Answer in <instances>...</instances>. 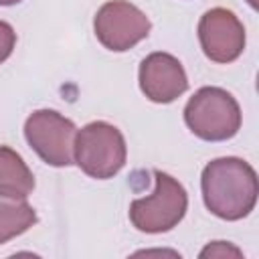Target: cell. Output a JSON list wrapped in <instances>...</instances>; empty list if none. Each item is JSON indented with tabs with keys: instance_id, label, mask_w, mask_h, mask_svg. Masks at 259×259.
I'll use <instances>...</instances> for the list:
<instances>
[{
	"instance_id": "1",
	"label": "cell",
	"mask_w": 259,
	"mask_h": 259,
	"mask_svg": "<svg viewBox=\"0 0 259 259\" xmlns=\"http://www.w3.org/2000/svg\"><path fill=\"white\" fill-rule=\"evenodd\" d=\"M200 188L206 208L223 221L245 219L257 202V174L243 158L210 160L202 170Z\"/></svg>"
},
{
	"instance_id": "12",
	"label": "cell",
	"mask_w": 259,
	"mask_h": 259,
	"mask_svg": "<svg viewBox=\"0 0 259 259\" xmlns=\"http://www.w3.org/2000/svg\"><path fill=\"white\" fill-rule=\"evenodd\" d=\"M14 45H16V32H14V28L8 22L0 20V65L12 55Z\"/></svg>"
},
{
	"instance_id": "9",
	"label": "cell",
	"mask_w": 259,
	"mask_h": 259,
	"mask_svg": "<svg viewBox=\"0 0 259 259\" xmlns=\"http://www.w3.org/2000/svg\"><path fill=\"white\" fill-rule=\"evenodd\" d=\"M34 190V176L22 156L8 146H0V196L26 200Z\"/></svg>"
},
{
	"instance_id": "7",
	"label": "cell",
	"mask_w": 259,
	"mask_h": 259,
	"mask_svg": "<svg viewBox=\"0 0 259 259\" xmlns=\"http://www.w3.org/2000/svg\"><path fill=\"white\" fill-rule=\"evenodd\" d=\"M198 40L206 59L233 63L245 49V26L227 8H210L198 20Z\"/></svg>"
},
{
	"instance_id": "6",
	"label": "cell",
	"mask_w": 259,
	"mask_h": 259,
	"mask_svg": "<svg viewBox=\"0 0 259 259\" xmlns=\"http://www.w3.org/2000/svg\"><path fill=\"white\" fill-rule=\"evenodd\" d=\"M150 18L127 0L105 2L93 18L97 40L113 53L130 51L150 34Z\"/></svg>"
},
{
	"instance_id": "14",
	"label": "cell",
	"mask_w": 259,
	"mask_h": 259,
	"mask_svg": "<svg viewBox=\"0 0 259 259\" xmlns=\"http://www.w3.org/2000/svg\"><path fill=\"white\" fill-rule=\"evenodd\" d=\"M251 4V8H257V0H247Z\"/></svg>"
},
{
	"instance_id": "13",
	"label": "cell",
	"mask_w": 259,
	"mask_h": 259,
	"mask_svg": "<svg viewBox=\"0 0 259 259\" xmlns=\"http://www.w3.org/2000/svg\"><path fill=\"white\" fill-rule=\"evenodd\" d=\"M22 0H0V6H12V4H18Z\"/></svg>"
},
{
	"instance_id": "11",
	"label": "cell",
	"mask_w": 259,
	"mask_h": 259,
	"mask_svg": "<svg viewBox=\"0 0 259 259\" xmlns=\"http://www.w3.org/2000/svg\"><path fill=\"white\" fill-rule=\"evenodd\" d=\"M200 257H243V251L229 241H212L200 251Z\"/></svg>"
},
{
	"instance_id": "2",
	"label": "cell",
	"mask_w": 259,
	"mask_h": 259,
	"mask_svg": "<svg viewBox=\"0 0 259 259\" xmlns=\"http://www.w3.org/2000/svg\"><path fill=\"white\" fill-rule=\"evenodd\" d=\"M184 121L204 142H227L241 127V107L229 91L200 87L184 107Z\"/></svg>"
},
{
	"instance_id": "10",
	"label": "cell",
	"mask_w": 259,
	"mask_h": 259,
	"mask_svg": "<svg viewBox=\"0 0 259 259\" xmlns=\"http://www.w3.org/2000/svg\"><path fill=\"white\" fill-rule=\"evenodd\" d=\"M36 223V212L26 200L0 196V245L26 233Z\"/></svg>"
},
{
	"instance_id": "8",
	"label": "cell",
	"mask_w": 259,
	"mask_h": 259,
	"mask_svg": "<svg viewBox=\"0 0 259 259\" xmlns=\"http://www.w3.org/2000/svg\"><path fill=\"white\" fill-rule=\"evenodd\" d=\"M140 89L154 103H172L188 89L182 63L170 53H152L140 65Z\"/></svg>"
},
{
	"instance_id": "4",
	"label": "cell",
	"mask_w": 259,
	"mask_h": 259,
	"mask_svg": "<svg viewBox=\"0 0 259 259\" xmlns=\"http://www.w3.org/2000/svg\"><path fill=\"white\" fill-rule=\"evenodd\" d=\"M156 188L150 196L136 198L130 204L132 225L150 235L172 231L186 214L188 194L184 186L166 172L154 170Z\"/></svg>"
},
{
	"instance_id": "5",
	"label": "cell",
	"mask_w": 259,
	"mask_h": 259,
	"mask_svg": "<svg viewBox=\"0 0 259 259\" xmlns=\"http://www.w3.org/2000/svg\"><path fill=\"white\" fill-rule=\"evenodd\" d=\"M75 123L55 109H36L24 121V138L42 162L55 168L75 162Z\"/></svg>"
},
{
	"instance_id": "3",
	"label": "cell",
	"mask_w": 259,
	"mask_h": 259,
	"mask_svg": "<svg viewBox=\"0 0 259 259\" xmlns=\"http://www.w3.org/2000/svg\"><path fill=\"white\" fill-rule=\"evenodd\" d=\"M127 158L123 134L107 121H91L77 130L75 136V162L91 178H113Z\"/></svg>"
}]
</instances>
